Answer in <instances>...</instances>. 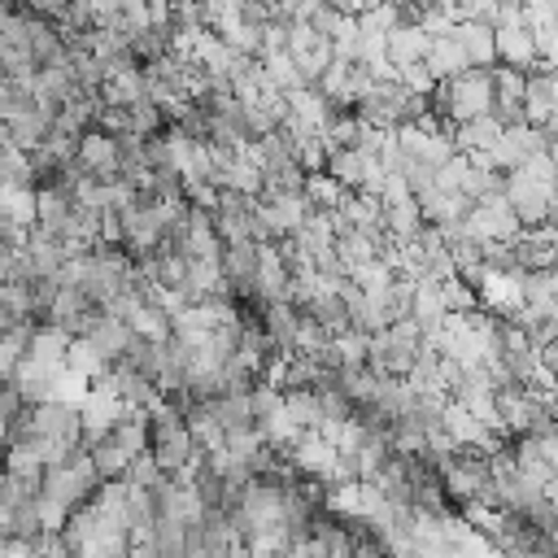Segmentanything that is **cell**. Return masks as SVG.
I'll return each mask as SVG.
<instances>
[{
	"instance_id": "obj_9",
	"label": "cell",
	"mask_w": 558,
	"mask_h": 558,
	"mask_svg": "<svg viewBox=\"0 0 558 558\" xmlns=\"http://www.w3.org/2000/svg\"><path fill=\"white\" fill-rule=\"evenodd\" d=\"M84 337L92 341V350H97V354H101L110 367L127 363V354H131V341H136L131 324H127V319H118V315H110V310H101Z\"/></svg>"
},
{
	"instance_id": "obj_31",
	"label": "cell",
	"mask_w": 558,
	"mask_h": 558,
	"mask_svg": "<svg viewBox=\"0 0 558 558\" xmlns=\"http://www.w3.org/2000/svg\"><path fill=\"white\" fill-rule=\"evenodd\" d=\"M319 5H324V0H279L275 18H284V23H310Z\"/></svg>"
},
{
	"instance_id": "obj_33",
	"label": "cell",
	"mask_w": 558,
	"mask_h": 558,
	"mask_svg": "<svg viewBox=\"0 0 558 558\" xmlns=\"http://www.w3.org/2000/svg\"><path fill=\"white\" fill-rule=\"evenodd\" d=\"M332 5H337V10H345V14H354V18H358V14H363V10H367V5H371V0H332Z\"/></svg>"
},
{
	"instance_id": "obj_7",
	"label": "cell",
	"mask_w": 558,
	"mask_h": 558,
	"mask_svg": "<svg viewBox=\"0 0 558 558\" xmlns=\"http://www.w3.org/2000/svg\"><path fill=\"white\" fill-rule=\"evenodd\" d=\"M289 53L297 58V66H302V75H306L310 84H319V79H324V71L337 62V45H332V36L315 31L310 23H293V31H289Z\"/></svg>"
},
{
	"instance_id": "obj_16",
	"label": "cell",
	"mask_w": 558,
	"mask_h": 558,
	"mask_svg": "<svg viewBox=\"0 0 558 558\" xmlns=\"http://www.w3.org/2000/svg\"><path fill=\"white\" fill-rule=\"evenodd\" d=\"M432 40H436V36H432L423 23H415V18H410V23H402V27L389 36V62H393L397 71H402V66H415V62H423V58H428Z\"/></svg>"
},
{
	"instance_id": "obj_3",
	"label": "cell",
	"mask_w": 558,
	"mask_h": 558,
	"mask_svg": "<svg viewBox=\"0 0 558 558\" xmlns=\"http://www.w3.org/2000/svg\"><path fill=\"white\" fill-rule=\"evenodd\" d=\"M519 231H523V223H519V214H515V205H510L506 192L475 201V210H471V218H467V227H462V236H471V240H480V244H489V240H515ZM454 236H458V231H454Z\"/></svg>"
},
{
	"instance_id": "obj_22",
	"label": "cell",
	"mask_w": 558,
	"mask_h": 558,
	"mask_svg": "<svg viewBox=\"0 0 558 558\" xmlns=\"http://www.w3.org/2000/svg\"><path fill=\"white\" fill-rule=\"evenodd\" d=\"M214 419L223 423V432H236V428H253L257 423V410H253V393H223L210 402Z\"/></svg>"
},
{
	"instance_id": "obj_5",
	"label": "cell",
	"mask_w": 558,
	"mask_h": 558,
	"mask_svg": "<svg viewBox=\"0 0 558 558\" xmlns=\"http://www.w3.org/2000/svg\"><path fill=\"white\" fill-rule=\"evenodd\" d=\"M545 149H549L545 131H541L536 123H519V127H506L502 140H497V149H493V153H480V157H489L493 170L510 175V170H519L528 157H536V153H545Z\"/></svg>"
},
{
	"instance_id": "obj_29",
	"label": "cell",
	"mask_w": 558,
	"mask_h": 558,
	"mask_svg": "<svg viewBox=\"0 0 558 558\" xmlns=\"http://www.w3.org/2000/svg\"><path fill=\"white\" fill-rule=\"evenodd\" d=\"M153 541H157L162 558H188V523H179V519H157V523H153Z\"/></svg>"
},
{
	"instance_id": "obj_34",
	"label": "cell",
	"mask_w": 558,
	"mask_h": 558,
	"mask_svg": "<svg viewBox=\"0 0 558 558\" xmlns=\"http://www.w3.org/2000/svg\"><path fill=\"white\" fill-rule=\"evenodd\" d=\"M549 157H554V166H558V140H549V149H545Z\"/></svg>"
},
{
	"instance_id": "obj_25",
	"label": "cell",
	"mask_w": 558,
	"mask_h": 558,
	"mask_svg": "<svg viewBox=\"0 0 558 558\" xmlns=\"http://www.w3.org/2000/svg\"><path fill=\"white\" fill-rule=\"evenodd\" d=\"M92 449V462H97V471H101V480H123L127 475V467H131V454L114 441V436H105V441H97V445H88Z\"/></svg>"
},
{
	"instance_id": "obj_11",
	"label": "cell",
	"mask_w": 558,
	"mask_h": 558,
	"mask_svg": "<svg viewBox=\"0 0 558 558\" xmlns=\"http://www.w3.org/2000/svg\"><path fill=\"white\" fill-rule=\"evenodd\" d=\"M523 110H528V123H536V127H545L558 114V71H549V66H532L528 71Z\"/></svg>"
},
{
	"instance_id": "obj_23",
	"label": "cell",
	"mask_w": 558,
	"mask_h": 558,
	"mask_svg": "<svg viewBox=\"0 0 558 558\" xmlns=\"http://www.w3.org/2000/svg\"><path fill=\"white\" fill-rule=\"evenodd\" d=\"M423 223H428V218H423V210H419V196L397 201V205H384V227H389V236H393L397 244H410Z\"/></svg>"
},
{
	"instance_id": "obj_19",
	"label": "cell",
	"mask_w": 558,
	"mask_h": 558,
	"mask_svg": "<svg viewBox=\"0 0 558 558\" xmlns=\"http://www.w3.org/2000/svg\"><path fill=\"white\" fill-rule=\"evenodd\" d=\"M502 131H506V127H502L493 114H484V118H471V123L454 127V140H458V153L480 157V153H493V149H497Z\"/></svg>"
},
{
	"instance_id": "obj_8",
	"label": "cell",
	"mask_w": 558,
	"mask_h": 558,
	"mask_svg": "<svg viewBox=\"0 0 558 558\" xmlns=\"http://www.w3.org/2000/svg\"><path fill=\"white\" fill-rule=\"evenodd\" d=\"M88 175L105 179V183H118L123 179V144L114 136H105L101 127H88L84 140H79V157H75Z\"/></svg>"
},
{
	"instance_id": "obj_32",
	"label": "cell",
	"mask_w": 558,
	"mask_h": 558,
	"mask_svg": "<svg viewBox=\"0 0 558 558\" xmlns=\"http://www.w3.org/2000/svg\"><path fill=\"white\" fill-rule=\"evenodd\" d=\"M506 5V0H462V14L467 18H484V23H493V14Z\"/></svg>"
},
{
	"instance_id": "obj_17",
	"label": "cell",
	"mask_w": 558,
	"mask_h": 558,
	"mask_svg": "<svg viewBox=\"0 0 558 558\" xmlns=\"http://www.w3.org/2000/svg\"><path fill=\"white\" fill-rule=\"evenodd\" d=\"M302 315H310L328 337H345L350 328H354V315H350V302L341 297V289H328L324 284V293L302 310Z\"/></svg>"
},
{
	"instance_id": "obj_14",
	"label": "cell",
	"mask_w": 558,
	"mask_h": 558,
	"mask_svg": "<svg viewBox=\"0 0 558 558\" xmlns=\"http://www.w3.org/2000/svg\"><path fill=\"white\" fill-rule=\"evenodd\" d=\"M454 36H458V45L467 49V58H471L475 71H493V66H497V31H493V23H484V18H462V23L454 27Z\"/></svg>"
},
{
	"instance_id": "obj_20",
	"label": "cell",
	"mask_w": 558,
	"mask_h": 558,
	"mask_svg": "<svg viewBox=\"0 0 558 558\" xmlns=\"http://www.w3.org/2000/svg\"><path fill=\"white\" fill-rule=\"evenodd\" d=\"M410 10L402 5V0H371V5L358 14V27H363V36H376V40H389L402 23H410L406 18Z\"/></svg>"
},
{
	"instance_id": "obj_26",
	"label": "cell",
	"mask_w": 558,
	"mask_h": 558,
	"mask_svg": "<svg viewBox=\"0 0 558 558\" xmlns=\"http://www.w3.org/2000/svg\"><path fill=\"white\" fill-rule=\"evenodd\" d=\"M127 484H136V489H149V493H157L166 480H170V471L157 462V454L153 449H144L140 458H131V467H127V475H123Z\"/></svg>"
},
{
	"instance_id": "obj_1",
	"label": "cell",
	"mask_w": 558,
	"mask_h": 558,
	"mask_svg": "<svg viewBox=\"0 0 558 558\" xmlns=\"http://www.w3.org/2000/svg\"><path fill=\"white\" fill-rule=\"evenodd\" d=\"M493 101H497V84H493V71H467L458 79H441L436 92H432V114L462 127L471 118H484L493 114Z\"/></svg>"
},
{
	"instance_id": "obj_15",
	"label": "cell",
	"mask_w": 558,
	"mask_h": 558,
	"mask_svg": "<svg viewBox=\"0 0 558 558\" xmlns=\"http://www.w3.org/2000/svg\"><path fill=\"white\" fill-rule=\"evenodd\" d=\"M101 97H105V105H140V101H153V84H149V71L136 62V66H127V71H118V75H110L105 79V88H101Z\"/></svg>"
},
{
	"instance_id": "obj_18",
	"label": "cell",
	"mask_w": 558,
	"mask_h": 558,
	"mask_svg": "<svg viewBox=\"0 0 558 558\" xmlns=\"http://www.w3.org/2000/svg\"><path fill=\"white\" fill-rule=\"evenodd\" d=\"M423 62H428V71L436 75V84H441V79H458V75L475 71V66H471V58H467V49L458 45V36H454V31H449V36H436Z\"/></svg>"
},
{
	"instance_id": "obj_12",
	"label": "cell",
	"mask_w": 558,
	"mask_h": 558,
	"mask_svg": "<svg viewBox=\"0 0 558 558\" xmlns=\"http://www.w3.org/2000/svg\"><path fill=\"white\" fill-rule=\"evenodd\" d=\"M302 310L293 302H275V306H262V328L270 337V345L279 354H297V341H302Z\"/></svg>"
},
{
	"instance_id": "obj_10",
	"label": "cell",
	"mask_w": 558,
	"mask_h": 558,
	"mask_svg": "<svg viewBox=\"0 0 558 558\" xmlns=\"http://www.w3.org/2000/svg\"><path fill=\"white\" fill-rule=\"evenodd\" d=\"M284 454L293 458V467H297L302 475H315V480H328V475H332V467H337V458H341L337 441H332V436H324L319 428L302 432V441H297L293 449H284Z\"/></svg>"
},
{
	"instance_id": "obj_4",
	"label": "cell",
	"mask_w": 558,
	"mask_h": 558,
	"mask_svg": "<svg viewBox=\"0 0 558 558\" xmlns=\"http://www.w3.org/2000/svg\"><path fill=\"white\" fill-rule=\"evenodd\" d=\"M79 410H84V445H97V441L114 436V428L131 415V406L110 384H101V380L92 384V393H88V402Z\"/></svg>"
},
{
	"instance_id": "obj_6",
	"label": "cell",
	"mask_w": 558,
	"mask_h": 558,
	"mask_svg": "<svg viewBox=\"0 0 558 558\" xmlns=\"http://www.w3.org/2000/svg\"><path fill=\"white\" fill-rule=\"evenodd\" d=\"M506 196H510V205H515L523 227H545L549 214H554V188L532 179V175H523V170L506 175Z\"/></svg>"
},
{
	"instance_id": "obj_24",
	"label": "cell",
	"mask_w": 558,
	"mask_h": 558,
	"mask_svg": "<svg viewBox=\"0 0 558 558\" xmlns=\"http://www.w3.org/2000/svg\"><path fill=\"white\" fill-rule=\"evenodd\" d=\"M5 218L40 227V188H5Z\"/></svg>"
},
{
	"instance_id": "obj_27",
	"label": "cell",
	"mask_w": 558,
	"mask_h": 558,
	"mask_svg": "<svg viewBox=\"0 0 558 558\" xmlns=\"http://www.w3.org/2000/svg\"><path fill=\"white\" fill-rule=\"evenodd\" d=\"M306 196H310V205H315V210H341V205H345V196H350V188H345L341 179H332L328 170H319V175H310Z\"/></svg>"
},
{
	"instance_id": "obj_35",
	"label": "cell",
	"mask_w": 558,
	"mask_h": 558,
	"mask_svg": "<svg viewBox=\"0 0 558 558\" xmlns=\"http://www.w3.org/2000/svg\"><path fill=\"white\" fill-rule=\"evenodd\" d=\"M257 5H266V10H279V0H257Z\"/></svg>"
},
{
	"instance_id": "obj_21",
	"label": "cell",
	"mask_w": 558,
	"mask_h": 558,
	"mask_svg": "<svg viewBox=\"0 0 558 558\" xmlns=\"http://www.w3.org/2000/svg\"><path fill=\"white\" fill-rule=\"evenodd\" d=\"M367 166H371V153H367V149H337V153L328 157V175L341 179L350 192H363Z\"/></svg>"
},
{
	"instance_id": "obj_2",
	"label": "cell",
	"mask_w": 558,
	"mask_h": 558,
	"mask_svg": "<svg viewBox=\"0 0 558 558\" xmlns=\"http://www.w3.org/2000/svg\"><path fill=\"white\" fill-rule=\"evenodd\" d=\"M27 432L58 441L66 449H84V410L75 402H40L27 406Z\"/></svg>"
},
{
	"instance_id": "obj_30",
	"label": "cell",
	"mask_w": 558,
	"mask_h": 558,
	"mask_svg": "<svg viewBox=\"0 0 558 558\" xmlns=\"http://www.w3.org/2000/svg\"><path fill=\"white\" fill-rule=\"evenodd\" d=\"M350 18H354V14H345V10H337V5H332V0H324V5L315 10V18H310V27H315V31H324V36H337Z\"/></svg>"
},
{
	"instance_id": "obj_28",
	"label": "cell",
	"mask_w": 558,
	"mask_h": 558,
	"mask_svg": "<svg viewBox=\"0 0 558 558\" xmlns=\"http://www.w3.org/2000/svg\"><path fill=\"white\" fill-rule=\"evenodd\" d=\"M284 406H289V415L310 432V428H319L324 423V410H319V389H289L284 393Z\"/></svg>"
},
{
	"instance_id": "obj_13",
	"label": "cell",
	"mask_w": 558,
	"mask_h": 558,
	"mask_svg": "<svg viewBox=\"0 0 558 558\" xmlns=\"http://www.w3.org/2000/svg\"><path fill=\"white\" fill-rule=\"evenodd\" d=\"M493 31H497V62L502 66H519V71L541 66V49H536L532 23H523V27H493Z\"/></svg>"
}]
</instances>
